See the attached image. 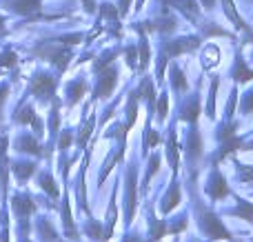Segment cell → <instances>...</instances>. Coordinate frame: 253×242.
<instances>
[{
  "label": "cell",
  "mask_w": 253,
  "mask_h": 242,
  "mask_svg": "<svg viewBox=\"0 0 253 242\" xmlns=\"http://www.w3.org/2000/svg\"><path fill=\"white\" fill-rule=\"evenodd\" d=\"M125 56H126V65L131 69H138V49H135V44H129L125 49Z\"/></svg>",
  "instance_id": "cell-17"
},
{
  "label": "cell",
  "mask_w": 253,
  "mask_h": 242,
  "mask_svg": "<svg viewBox=\"0 0 253 242\" xmlns=\"http://www.w3.org/2000/svg\"><path fill=\"white\" fill-rule=\"evenodd\" d=\"M242 109L247 111V114H249V111H253V91H249L245 96V107H242Z\"/></svg>",
  "instance_id": "cell-22"
},
{
  "label": "cell",
  "mask_w": 253,
  "mask_h": 242,
  "mask_svg": "<svg viewBox=\"0 0 253 242\" xmlns=\"http://www.w3.org/2000/svg\"><path fill=\"white\" fill-rule=\"evenodd\" d=\"M4 7L11 9L13 13H20V16H31V13L40 11L42 0H4Z\"/></svg>",
  "instance_id": "cell-5"
},
{
  "label": "cell",
  "mask_w": 253,
  "mask_h": 242,
  "mask_svg": "<svg viewBox=\"0 0 253 242\" xmlns=\"http://www.w3.org/2000/svg\"><path fill=\"white\" fill-rule=\"evenodd\" d=\"M126 242H140L138 238H129V240H126Z\"/></svg>",
  "instance_id": "cell-27"
},
{
  "label": "cell",
  "mask_w": 253,
  "mask_h": 242,
  "mask_svg": "<svg viewBox=\"0 0 253 242\" xmlns=\"http://www.w3.org/2000/svg\"><path fill=\"white\" fill-rule=\"evenodd\" d=\"M129 2H131V0H120V2H118V7H120V16H125V13L129 11Z\"/></svg>",
  "instance_id": "cell-23"
},
{
  "label": "cell",
  "mask_w": 253,
  "mask_h": 242,
  "mask_svg": "<svg viewBox=\"0 0 253 242\" xmlns=\"http://www.w3.org/2000/svg\"><path fill=\"white\" fill-rule=\"evenodd\" d=\"M16 147H18V149H20V151H27V154H36V156L40 154V147H38V142H36L31 136H22L20 140H18V145H16Z\"/></svg>",
  "instance_id": "cell-13"
},
{
  "label": "cell",
  "mask_w": 253,
  "mask_h": 242,
  "mask_svg": "<svg viewBox=\"0 0 253 242\" xmlns=\"http://www.w3.org/2000/svg\"><path fill=\"white\" fill-rule=\"evenodd\" d=\"M238 213H240V218L253 222V204L251 202H247V200H238Z\"/></svg>",
  "instance_id": "cell-16"
},
{
  "label": "cell",
  "mask_w": 253,
  "mask_h": 242,
  "mask_svg": "<svg viewBox=\"0 0 253 242\" xmlns=\"http://www.w3.org/2000/svg\"><path fill=\"white\" fill-rule=\"evenodd\" d=\"M7 93H9V87L7 84H0V120H2V105H4V100H7Z\"/></svg>",
  "instance_id": "cell-20"
},
{
  "label": "cell",
  "mask_w": 253,
  "mask_h": 242,
  "mask_svg": "<svg viewBox=\"0 0 253 242\" xmlns=\"http://www.w3.org/2000/svg\"><path fill=\"white\" fill-rule=\"evenodd\" d=\"M142 4H144V0H138V7L135 9H142Z\"/></svg>",
  "instance_id": "cell-26"
},
{
  "label": "cell",
  "mask_w": 253,
  "mask_h": 242,
  "mask_svg": "<svg viewBox=\"0 0 253 242\" xmlns=\"http://www.w3.org/2000/svg\"><path fill=\"white\" fill-rule=\"evenodd\" d=\"M4 22H7V18H4V16H0V36L4 34Z\"/></svg>",
  "instance_id": "cell-25"
},
{
  "label": "cell",
  "mask_w": 253,
  "mask_h": 242,
  "mask_svg": "<svg viewBox=\"0 0 253 242\" xmlns=\"http://www.w3.org/2000/svg\"><path fill=\"white\" fill-rule=\"evenodd\" d=\"M18 60V56L11 51V49H7V51L0 53V67H13Z\"/></svg>",
  "instance_id": "cell-18"
},
{
  "label": "cell",
  "mask_w": 253,
  "mask_h": 242,
  "mask_svg": "<svg viewBox=\"0 0 253 242\" xmlns=\"http://www.w3.org/2000/svg\"><path fill=\"white\" fill-rule=\"evenodd\" d=\"M7 136L0 138V189L7 191Z\"/></svg>",
  "instance_id": "cell-8"
},
{
  "label": "cell",
  "mask_w": 253,
  "mask_h": 242,
  "mask_svg": "<svg viewBox=\"0 0 253 242\" xmlns=\"http://www.w3.org/2000/svg\"><path fill=\"white\" fill-rule=\"evenodd\" d=\"M36 56L44 58V60H49L51 65H56L58 69H65L67 62L71 60V47L69 44H65L60 40V42H40L38 47L34 49Z\"/></svg>",
  "instance_id": "cell-1"
},
{
  "label": "cell",
  "mask_w": 253,
  "mask_h": 242,
  "mask_svg": "<svg viewBox=\"0 0 253 242\" xmlns=\"http://www.w3.org/2000/svg\"><path fill=\"white\" fill-rule=\"evenodd\" d=\"M238 176H240L242 182H251V180H253V167H247V164H238Z\"/></svg>",
  "instance_id": "cell-19"
},
{
  "label": "cell",
  "mask_w": 253,
  "mask_h": 242,
  "mask_svg": "<svg viewBox=\"0 0 253 242\" xmlns=\"http://www.w3.org/2000/svg\"><path fill=\"white\" fill-rule=\"evenodd\" d=\"M231 76L238 80V82H249V80L253 78V71L245 65V58H242L240 53L236 56V62H233V69H231Z\"/></svg>",
  "instance_id": "cell-7"
},
{
  "label": "cell",
  "mask_w": 253,
  "mask_h": 242,
  "mask_svg": "<svg viewBox=\"0 0 253 242\" xmlns=\"http://www.w3.org/2000/svg\"><path fill=\"white\" fill-rule=\"evenodd\" d=\"M158 114H160V120H165V114H167V93L160 96V105H158Z\"/></svg>",
  "instance_id": "cell-21"
},
{
  "label": "cell",
  "mask_w": 253,
  "mask_h": 242,
  "mask_svg": "<svg viewBox=\"0 0 253 242\" xmlns=\"http://www.w3.org/2000/svg\"><path fill=\"white\" fill-rule=\"evenodd\" d=\"M222 7H224V11H227V16L233 20V25L238 27V29H245V31H249V25H247L245 20L240 18V13L236 11V7H233V0H222Z\"/></svg>",
  "instance_id": "cell-10"
},
{
  "label": "cell",
  "mask_w": 253,
  "mask_h": 242,
  "mask_svg": "<svg viewBox=\"0 0 253 242\" xmlns=\"http://www.w3.org/2000/svg\"><path fill=\"white\" fill-rule=\"evenodd\" d=\"M22 242H29V240H27V238H22Z\"/></svg>",
  "instance_id": "cell-28"
},
{
  "label": "cell",
  "mask_w": 253,
  "mask_h": 242,
  "mask_svg": "<svg viewBox=\"0 0 253 242\" xmlns=\"http://www.w3.org/2000/svg\"><path fill=\"white\" fill-rule=\"evenodd\" d=\"M56 84H58V80L53 78L51 74L38 71V74H34V78H31L29 89L38 100H49V98L53 96V91H56Z\"/></svg>",
  "instance_id": "cell-2"
},
{
  "label": "cell",
  "mask_w": 253,
  "mask_h": 242,
  "mask_svg": "<svg viewBox=\"0 0 253 242\" xmlns=\"http://www.w3.org/2000/svg\"><path fill=\"white\" fill-rule=\"evenodd\" d=\"M198 44H200V38H198V36H189V38L167 40V42L162 44V49H165V53H169V58H175V56H180V53L198 49Z\"/></svg>",
  "instance_id": "cell-4"
},
{
  "label": "cell",
  "mask_w": 253,
  "mask_h": 242,
  "mask_svg": "<svg viewBox=\"0 0 253 242\" xmlns=\"http://www.w3.org/2000/svg\"><path fill=\"white\" fill-rule=\"evenodd\" d=\"M11 171L16 173L20 180H27V178H29L31 173L36 171V164H34V162H16V164L11 167Z\"/></svg>",
  "instance_id": "cell-12"
},
{
  "label": "cell",
  "mask_w": 253,
  "mask_h": 242,
  "mask_svg": "<svg viewBox=\"0 0 253 242\" xmlns=\"http://www.w3.org/2000/svg\"><path fill=\"white\" fill-rule=\"evenodd\" d=\"M116 82H118V69L114 65H107L102 69H98V82H96V96L107 98L114 91Z\"/></svg>",
  "instance_id": "cell-3"
},
{
  "label": "cell",
  "mask_w": 253,
  "mask_h": 242,
  "mask_svg": "<svg viewBox=\"0 0 253 242\" xmlns=\"http://www.w3.org/2000/svg\"><path fill=\"white\" fill-rule=\"evenodd\" d=\"M171 4H175V7L180 9V11L184 13V16L189 18V20H196L198 11H200V7H198V0H169Z\"/></svg>",
  "instance_id": "cell-9"
},
{
  "label": "cell",
  "mask_w": 253,
  "mask_h": 242,
  "mask_svg": "<svg viewBox=\"0 0 253 242\" xmlns=\"http://www.w3.org/2000/svg\"><path fill=\"white\" fill-rule=\"evenodd\" d=\"M40 187H42L49 196H58V187H56V182L51 180L49 173H42V176H40Z\"/></svg>",
  "instance_id": "cell-15"
},
{
  "label": "cell",
  "mask_w": 253,
  "mask_h": 242,
  "mask_svg": "<svg viewBox=\"0 0 253 242\" xmlns=\"http://www.w3.org/2000/svg\"><path fill=\"white\" fill-rule=\"evenodd\" d=\"M140 62H138V69H147L149 67V40H147V34L140 31Z\"/></svg>",
  "instance_id": "cell-11"
},
{
  "label": "cell",
  "mask_w": 253,
  "mask_h": 242,
  "mask_svg": "<svg viewBox=\"0 0 253 242\" xmlns=\"http://www.w3.org/2000/svg\"><path fill=\"white\" fill-rule=\"evenodd\" d=\"M34 207H36V204H34V200H31L29 196H25V194H20V196L16 194V196H13V211L22 218V222H25V218L29 216L31 211H34Z\"/></svg>",
  "instance_id": "cell-6"
},
{
  "label": "cell",
  "mask_w": 253,
  "mask_h": 242,
  "mask_svg": "<svg viewBox=\"0 0 253 242\" xmlns=\"http://www.w3.org/2000/svg\"><path fill=\"white\" fill-rule=\"evenodd\" d=\"M202 7L209 11V9H213L215 7V0H202Z\"/></svg>",
  "instance_id": "cell-24"
},
{
  "label": "cell",
  "mask_w": 253,
  "mask_h": 242,
  "mask_svg": "<svg viewBox=\"0 0 253 242\" xmlns=\"http://www.w3.org/2000/svg\"><path fill=\"white\" fill-rule=\"evenodd\" d=\"M34 116H36L34 114V107L27 105V107H22L20 111H16V118H13V120H16L18 124H29L31 120H34Z\"/></svg>",
  "instance_id": "cell-14"
}]
</instances>
